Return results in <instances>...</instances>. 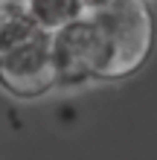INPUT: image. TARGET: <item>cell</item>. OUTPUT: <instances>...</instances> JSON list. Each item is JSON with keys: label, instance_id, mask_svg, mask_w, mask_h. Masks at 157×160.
<instances>
[{"label": "cell", "instance_id": "1", "mask_svg": "<svg viewBox=\"0 0 157 160\" xmlns=\"http://www.w3.org/2000/svg\"><path fill=\"white\" fill-rule=\"evenodd\" d=\"M108 41V67L102 82L131 79L143 70L154 50V15L145 0H110L90 12Z\"/></svg>", "mask_w": 157, "mask_h": 160}, {"label": "cell", "instance_id": "2", "mask_svg": "<svg viewBox=\"0 0 157 160\" xmlns=\"http://www.w3.org/2000/svg\"><path fill=\"white\" fill-rule=\"evenodd\" d=\"M50 44L58 84L102 82V73L108 67V41L90 15L52 32Z\"/></svg>", "mask_w": 157, "mask_h": 160}, {"label": "cell", "instance_id": "3", "mask_svg": "<svg viewBox=\"0 0 157 160\" xmlns=\"http://www.w3.org/2000/svg\"><path fill=\"white\" fill-rule=\"evenodd\" d=\"M55 84L58 76L52 64V44L41 29L0 58V88L15 99H38Z\"/></svg>", "mask_w": 157, "mask_h": 160}, {"label": "cell", "instance_id": "4", "mask_svg": "<svg viewBox=\"0 0 157 160\" xmlns=\"http://www.w3.org/2000/svg\"><path fill=\"white\" fill-rule=\"evenodd\" d=\"M26 12H29L32 23L38 26L41 32H58L64 26L76 23L79 18H85V3L81 0H26Z\"/></svg>", "mask_w": 157, "mask_h": 160}, {"label": "cell", "instance_id": "5", "mask_svg": "<svg viewBox=\"0 0 157 160\" xmlns=\"http://www.w3.org/2000/svg\"><path fill=\"white\" fill-rule=\"evenodd\" d=\"M35 32H38V26L32 23V18H29L23 3L0 0V58L6 52H12L17 44H23Z\"/></svg>", "mask_w": 157, "mask_h": 160}, {"label": "cell", "instance_id": "6", "mask_svg": "<svg viewBox=\"0 0 157 160\" xmlns=\"http://www.w3.org/2000/svg\"><path fill=\"white\" fill-rule=\"evenodd\" d=\"M81 3H85V12L90 15V12H96V9H102V6H108L110 0H81Z\"/></svg>", "mask_w": 157, "mask_h": 160}, {"label": "cell", "instance_id": "7", "mask_svg": "<svg viewBox=\"0 0 157 160\" xmlns=\"http://www.w3.org/2000/svg\"><path fill=\"white\" fill-rule=\"evenodd\" d=\"M9 3H26V0H9Z\"/></svg>", "mask_w": 157, "mask_h": 160}]
</instances>
